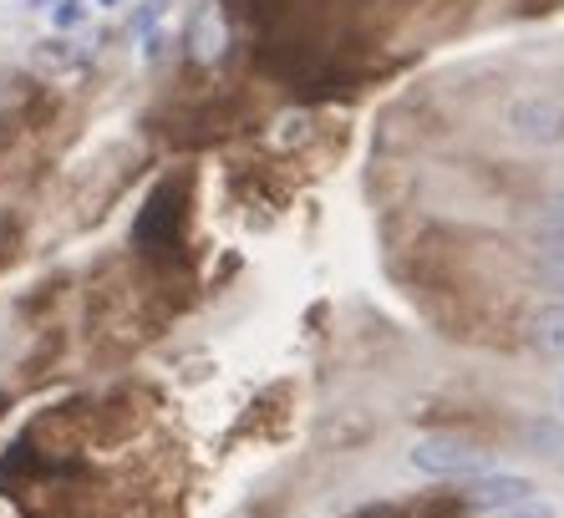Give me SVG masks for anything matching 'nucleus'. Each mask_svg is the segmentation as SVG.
I'll list each match as a JSON object with an SVG mask.
<instances>
[{"mask_svg": "<svg viewBox=\"0 0 564 518\" xmlns=\"http://www.w3.org/2000/svg\"><path fill=\"white\" fill-rule=\"evenodd\" d=\"M184 224H188V183L184 179H163L153 194L143 198L138 219H132V249L148 255V259L173 255L178 239H184Z\"/></svg>", "mask_w": 564, "mask_h": 518, "instance_id": "1", "label": "nucleus"}, {"mask_svg": "<svg viewBox=\"0 0 564 518\" xmlns=\"http://www.w3.org/2000/svg\"><path fill=\"white\" fill-rule=\"evenodd\" d=\"M408 463L427 478H453V483H473L478 473H488V453L468 438H422L408 453Z\"/></svg>", "mask_w": 564, "mask_h": 518, "instance_id": "2", "label": "nucleus"}, {"mask_svg": "<svg viewBox=\"0 0 564 518\" xmlns=\"http://www.w3.org/2000/svg\"><path fill=\"white\" fill-rule=\"evenodd\" d=\"M473 514V498L458 488H422L412 498H381V504H367L356 518H463Z\"/></svg>", "mask_w": 564, "mask_h": 518, "instance_id": "3", "label": "nucleus"}, {"mask_svg": "<svg viewBox=\"0 0 564 518\" xmlns=\"http://www.w3.org/2000/svg\"><path fill=\"white\" fill-rule=\"evenodd\" d=\"M503 122H509L513 138H524V143H534V148L564 143V107L550 102V97H513Z\"/></svg>", "mask_w": 564, "mask_h": 518, "instance_id": "4", "label": "nucleus"}, {"mask_svg": "<svg viewBox=\"0 0 564 518\" xmlns=\"http://www.w3.org/2000/svg\"><path fill=\"white\" fill-rule=\"evenodd\" d=\"M468 498H473V508H513L534 498V483L524 473H478Z\"/></svg>", "mask_w": 564, "mask_h": 518, "instance_id": "5", "label": "nucleus"}, {"mask_svg": "<svg viewBox=\"0 0 564 518\" xmlns=\"http://www.w3.org/2000/svg\"><path fill=\"white\" fill-rule=\"evenodd\" d=\"M524 336L539 356L564 361V305H539V311L524 321Z\"/></svg>", "mask_w": 564, "mask_h": 518, "instance_id": "6", "label": "nucleus"}, {"mask_svg": "<svg viewBox=\"0 0 564 518\" xmlns=\"http://www.w3.org/2000/svg\"><path fill=\"white\" fill-rule=\"evenodd\" d=\"M93 62V56H87V46H77V41H41L36 52H31V66H36V72H46V77H77L82 66Z\"/></svg>", "mask_w": 564, "mask_h": 518, "instance_id": "7", "label": "nucleus"}, {"mask_svg": "<svg viewBox=\"0 0 564 518\" xmlns=\"http://www.w3.org/2000/svg\"><path fill=\"white\" fill-rule=\"evenodd\" d=\"M219 52H224V11L209 0V6H198L194 26H188V56L194 62H219Z\"/></svg>", "mask_w": 564, "mask_h": 518, "instance_id": "8", "label": "nucleus"}, {"mask_svg": "<svg viewBox=\"0 0 564 518\" xmlns=\"http://www.w3.org/2000/svg\"><path fill=\"white\" fill-rule=\"evenodd\" d=\"M529 453H539V457H550V463H560L564 467V428H554V422H534L529 428Z\"/></svg>", "mask_w": 564, "mask_h": 518, "instance_id": "9", "label": "nucleus"}, {"mask_svg": "<svg viewBox=\"0 0 564 518\" xmlns=\"http://www.w3.org/2000/svg\"><path fill=\"white\" fill-rule=\"evenodd\" d=\"M163 11H169V0H143V6L132 11V21H128V36H148V31H153V21Z\"/></svg>", "mask_w": 564, "mask_h": 518, "instance_id": "10", "label": "nucleus"}, {"mask_svg": "<svg viewBox=\"0 0 564 518\" xmlns=\"http://www.w3.org/2000/svg\"><path fill=\"white\" fill-rule=\"evenodd\" d=\"M554 11H564V0H513L519 21H539V15H554Z\"/></svg>", "mask_w": 564, "mask_h": 518, "instance_id": "11", "label": "nucleus"}, {"mask_svg": "<svg viewBox=\"0 0 564 518\" xmlns=\"http://www.w3.org/2000/svg\"><path fill=\"white\" fill-rule=\"evenodd\" d=\"M82 15H87V6H82V0H56V6H52V21H56V26H77V21H82Z\"/></svg>", "mask_w": 564, "mask_h": 518, "instance_id": "12", "label": "nucleus"}, {"mask_svg": "<svg viewBox=\"0 0 564 518\" xmlns=\"http://www.w3.org/2000/svg\"><path fill=\"white\" fill-rule=\"evenodd\" d=\"M539 249L564 265V229H560V224H544V234H539Z\"/></svg>", "mask_w": 564, "mask_h": 518, "instance_id": "13", "label": "nucleus"}, {"mask_svg": "<svg viewBox=\"0 0 564 518\" xmlns=\"http://www.w3.org/2000/svg\"><path fill=\"white\" fill-rule=\"evenodd\" d=\"M163 41H169V31H148V46H143L148 62H158V56H163Z\"/></svg>", "mask_w": 564, "mask_h": 518, "instance_id": "14", "label": "nucleus"}, {"mask_svg": "<svg viewBox=\"0 0 564 518\" xmlns=\"http://www.w3.org/2000/svg\"><path fill=\"white\" fill-rule=\"evenodd\" d=\"M544 224H560V229H564V194L550 198V208H544Z\"/></svg>", "mask_w": 564, "mask_h": 518, "instance_id": "15", "label": "nucleus"}, {"mask_svg": "<svg viewBox=\"0 0 564 518\" xmlns=\"http://www.w3.org/2000/svg\"><path fill=\"white\" fill-rule=\"evenodd\" d=\"M31 6H36V11H52V6H56V0H31Z\"/></svg>", "mask_w": 564, "mask_h": 518, "instance_id": "16", "label": "nucleus"}, {"mask_svg": "<svg viewBox=\"0 0 564 518\" xmlns=\"http://www.w3.org/2000/svg\"><path fill=\"white\" fill-rule=\"evenodd\" d=\"M97 6H118V0H97Z\"/></svg>", "mask_w": 564, "mask_h": 518, "instance_id": "17", "label": "nucleus"}, {"mask_svg": "<svg viewBox=\"0 0 564 518\" xmlns=\"http://www.w3.org/2000/svg\"><path fill=\"white\" fill-rule=\"evenodd\" d=\"M560 402H564V387H560Z\"/></svg>", "mask_w": 564, "mask_h": 518, "instance_id": "18", "label": "nucleus"}]
</instances>
